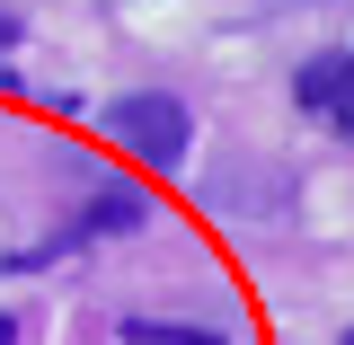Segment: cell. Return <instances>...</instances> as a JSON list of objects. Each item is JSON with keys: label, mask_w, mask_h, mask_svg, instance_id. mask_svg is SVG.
I'll use <instances>...</instances> for the list:
<instances>
[{"label": "cell", "mask_w": 354, "mask_h": 345, "mask_svg": "<svg viewBox=\"0 0 354 345\" xmlns=\"http://www.w3.org/2000/svg\"><path fill=\"white\" fill-rule=\"evenodd\" d=\"M0 345H9V319H0Z\"/></svg>", "instance_id": "5b68a950"}, {"label": "cell", "mask_w": 354, "mask_h": 345, "mask_svg": "<svg viewBox=\"0 0 354 345\" xmlns=\"http://www.w3.org/2000/svg\"><path fill=\"white\" fill-rule=\"evenodd\" d=\"M301 97L337 133H354V71H346V53H337V62H310V71H301Z\"/></svg>", "instance_id": "7a4b0ae2"}, {"label": "cell", "mask_w": 354, "mask_h": 345, "mask_svg": "<svg viewBox=\"0 0 354 345\" xmlns=\"http://www.w3.org/2000/svg\"><path fill=\"white\" fill-rule=\"evenodd\" d=\"M27 36V18H18V9H9V0H0V53H9V44Z\"/></svg>", "instance_id": "277c9868"}, {"label": "cell", "mask_w": 354, "mask_h": 345, "mask_svg": "<svg viewBox=\"0 0 354 345\" xmlns=\"http://www.w3.org/2000/svg\"><path fill=\"white\" fill-rule=\"evenodd\" d=\"M346 71H354V53H346Z\"/></svg>", "instance_id": "8992f818"}, {"label": "cell", "mask_w": 354, "mask_h": 345, "mask_svg": "<svg viewBox=\"0 0 354 345\" xmlns=\"http://www.w3.org/2000/svg\"><path fill=\"white\" fill-rule=\"evenodd\" d=\"M106 133L124 142L142 169H177V160H186V142H195V115L177 106L169 88H124V97L106 106Z\"/></svg>", "instance_id": "6da1fadb"}, {"label": "cell", "mask_w": 354, "mask_h": 345, "mask_svg": "<svg viewBox=\"0 0 354 345\" xmlns=\"http://www.w3.org/2000/svg\"><path fill=\"white\" fill-rule=\"evenodd\" d=\"M124 337L133 345H221V337H204V328H169V319H124Z\"/></svg>", "instance_id": "3957f363"}]
</instances>
